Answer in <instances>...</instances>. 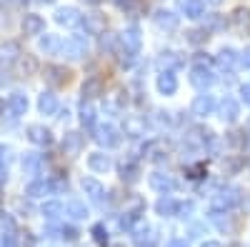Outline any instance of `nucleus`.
Instances as JSON below:
<instances>
[{
	"label": "nucleus",
	"mask_w": 250,
	"mask_h": 247,
	"mask_svg": "<svg viewBox=\"0 0 250 247\" xmlns=\"http://www.w3.org/2000/svg\"><path fill=\"white\" fill-rule=\"evenodd\" d=\"M10 148H5V145H0V182L5 180V175H8V157H10Z\"/></svg>",
	"instance_id": "41"
},
{
	"label": "nucleus",
	"mask_w": 250,
	"mask_h": 247,
	"mask_svg": "<svg viewBox=\"0 0 250 247\" xmlns=\"http://www.w3.org/2000/svg\"><path fill=\"white\" fill-rule=\"evenodd\" d=\"M118 3V8H123V10H133L135 8V0H115Z\"/></svg>",
	"instance_id": "46"
},
{
	"label": "nucleus",
	"mask_w": 250,
	"mask_h": 247,
	"mask_svg": "<svg viewBox=\"0 0 250 247\" xmlns=\"http://www.w3.org/2000/svg\"><path fill=\"white\" fill-rule=\"evenodd\" d=\"M140 45H143V35H140V28H138V25L125 28V30L118 35V55H120V63H123V65H128L130 60L138 55Z\"/></svg>",
	"instance_id": "1"
},
{
	"label": "nucleus",
	"mask_w": 250,
	"mask_h": 247,
	"mask_svg": "<svg viewBox=\"0 0 250 247\" xmlns=\"http://www.w3.org/2000/svg\"><path fill=\"white\" fill-rule=\"evenodd\" d=\"M43 77H45V82H50L53 88H65L68 82L73 80V73L65 65H45Z\"/></svg>",
	"instance_id": "4"
},
{
	"label": "nucleus",
	"mask_w": 250,
	"mask_h": 247,
	"mask_svg": "<svg viewBox=\"0 0 250 247\" xmlns=\"http://www.w3.org/2000/svg\"><path fill=\"white\" fill-rule=\"evenodd\" d=\"M238 60H240V65H245V68H250V48H245V50H243V55H240Z\"/></svg>",
	"instance_id": "47"
},
{
	"label": "nucleus",
	"mask_w": 250,
	"mask_h": 247,
	"mask_svg": "<svg viewBox=\"0 0 250 247\" xmlns=\"http://www.w3.org/2000/svg\"><path fill=\"white\" fill-rule=\"evenodd\" d=\"M203 247H223V245H220V242H205Z\"/></svg>",
	"instance_id": "50"
},
{
	"label": "nucleus",
	"mask_w": 250,
	"mask_h": 247,
	"mask_svg": "<svg viewBox=\"0 0 250 247\" xmlns=\"http://www.w3.org/2000/svg\"><path fill=\"white\" fill-rule=\"evenodd\" d=\"M5 3H8V0H0V5H5Z\"/></svg>",
	"instance_id": "55"
},
{
	"label": "nucleus",
	"mask_w": 250,
	"mask_h": 247,
	"mask_svg": "<svg viewBox=\"0 0 250 247\" xmlns=\"http://www.w3.org/2000/svg\"><path fill=\"white\" fill-rule=\"evenodd\" d=\"M230 28H233L235 35H240V38L250 35V8H238V10L230 15Z\"/></svg>",
	"instance_id": "8"
},
{
	"label": "nucleus",
	"mask_w": 250,
	"mask_h": 247,
	"mask_svg": "<svg viewBox=\"0 0 250 247\" xmlns=\"http://www.w3.org/2000/svg\"><path fill=\"white\" fill-rule=\"evenodd\" d=\"M28 140L33 145H40V148H50L53 145V133L45 128V125H28Z\"/></svg>",
	"instance_id": "11"
},
{
	"label": "nucleus",
	"mask_w": 250,
	"mask_h": 247,
	"mask_svg": "<svg viewBox=\"0 0 250 247\" xmlns=\"http://www.w3.org/2000/svg\"><path fill=\"white\" fill-rule=\"evenodd\" d=\"M240 97H243L245 105H250V82H245V85L240 88Z\"/></svg>",
	"instance_id": "45"
},
{
	"label": "nucleus",
	"mask_w": 250,
	"mask_h": 247,
	"mask_svg": "<svg viewBox=\"0 0 250 247\" xmlns=\"http://www.w3.org/2000/svg\"><path fill=\"white\" fill-rule=\"evenodd\" d=\"M0 82H3V77H0Z\"/></svg>",
	"instance_id": "58"
},
{
	"label": "nucleus",
	"mask_w": 250,
	"mask_h": 247,
	"mask_svg": "<svg viewBox=\"0 0 250 247\" xmlns=\"http://www.w3.org/2000/svg\"><path fill=\"white\" fill-rule=\"evenodd\" d=\"M215 82V73L208 68V63H198L193 70H190V85L198 88V90H205V88H210Z\"/></svg>",
	"instance_id": "6"
},
{
	"label": "nucleus",
	"mask_w": 250,
	"mask_h": 247,
	"mask_svg": "<svg viewBox=\"0 0 250 247\" xmlns=\"http://www.w3.org/2000/svg\"><path fill=\"white\" fill-rule=\"evenodd\" d=\"M60 53L65 55L68 60H80V57H85V53H88V40L83 38V35H73V38H68L65 43H62Z\"/></svg>",
	"instance_id": "5"
},
{
	"label": "nucleus",
	"mask_w": 250,
	"mask_h": 247,
	"mask_svg": "<svg viewBox=\"0 0 250 247\" xmlns=\"http://www.w3.org/2000/svg\"><path fill=\"white\" fill-rule=\"evenodd\" d=\"M205 40H208V30L205 28H195V30L188 33V43H193V45H200V43H205Z\"/></svg>",
	"instance_id": "42"
},
{
	"label": "nucleus",
	"mask_w": 250,
	"mask_h": 247,
	"mask_svg": "<svg viewBox=\"0 0 250 247\" xmlns=\"http://www.w3.org/2000/svg\"><path fill=\"white\" fill-rule=\"evenodd\" d=\"M55 23L65 25V28H78L83 23V15L75 8H58L55 10Z\"/></svg>",
	"instance_id": "14"
},
{
	"label": "nucleus",
	"mask_w": 250,
	"mask_h": 247,
	"mask_svg": "<svg viewBox=\"0 0 250 247\" xmlns=\"http://www.w3.org/2000/svg\"><path fill=\"white\" fill-rule=\"evenodd\" d=\"M213 110H215V97L213 95H198L195 100H193V115H198V117H208V115H213Z\"/></svg>",
	"instance_id": "18"
},
{
	"label": "nucleus",
	"mask_w": 250,
	"mask_h": 247,
	"mask_svg": "<svg viewBox=\"0 0 250 247\" xmlns=\"http://www.w3.org/2000/svg\"><path fill=\"white\" fill-rule=\"evenodd\" d=\"M150 188L165 197V195H170L175 190V180L170 175H165V172H153L150 175Z\"/></svg>",
	"instance_id": "15"
},
{
	"label": "nucleus",
	"mask_w": 250,
	"mask_h": 247,
	"mask_svg": "<svg viewBox=\"0 0 250 247\" xmlns=\"http://www.w3.org/2000/svg\"><path fill=\"white\" fill-rule=\"evenodd\" d=\"M120 180L128 182V185L130 182H138L140 180V168H138L135 162H130V160L128 162H120Z\"/></svg>",
	"instance_id": "32"
},
{
	"label": "nucleus",
	"mask_w": 250,
	"mask_h": 247,
	"mask_svg": "<svg viewBox=\"0 0 250 247\" xmlns=\"http://www.w3.org/2000/svg\"><path fill=\"white\" fill-rule=\"evenodd\" d=\"M233 247H240V245H233Z\"/></svg>",
	"instance_id": "57"
},
{
	"label": "nucleus",
	"mask_w": 250,
	"mask_h": 247,
	"mask_svg": "<svg viewBox=\"0 0 250 247\" xmlns=\"http://www.w3.org/2000/svg\"><path fill=\"white\" fill-rule=\"evenodd\" d=\"M18 55H20L18 43H5V45H0V63H13Z\"/></svg>",
	"instance_id": "35"
},
{
	"label": "nucleus",
	"mask_w": 250,
	"mask_h": 247,
	"mask_svg": "<svg viewBox=\"0 0 250 247\" xmlns=\"http://www.w3.org/2000/svg\"><path fill=\"white\" fill-rule=\"evenodd\" d=\"M18 245V228L10 215H0V247H15Z\"/></svg>",
	"instance_id": "7"
},
{
	"label": "nucleus",
	"mask_w": 250,
	"mask_h": 247,
	"mask_svg": "<svg viewBox=\"0 0 250 247\" xmlns=\"http://www.w3.org/2000/svg\"><path fill=\"white\" fill-rule=\"evenodd\" d=\"M100 90H103V85H100V80H98V77L85 80V85H83V102L95 100V97L100 95Z\"/></svg>",
	"instance_id": "34"
},
{
	"label": "nucleus",
	"mask_w": 250,
	"mask_h": 247,
	"mask_svg": "<svg viewBox=\"0 0 250 247\" xmlns=\"http://www.w3.org/2000/svg\"><path fill=\"white\" fill-rule=\"evenodd\" d=\"M45 30V20L40 15H25L23 18V33L25 35H40Z\"/></svg>",
	"instance_id": "23"
},
{
	"label": "nucleus",
	"mask_w": 250,
	"mask_h": 247,
	"mask_svg": "<svg viewBox=\"0 0 250 247\" xmlns=\"http://www.w3.org/2000/svg\"><path fill=\"white\" fill-rule=\"evenodd\" d=\"M38 48H40V53H45V55H55L62 48V40L58 35H43L40 43H38Z\"/></svg>",
	"instance_id": "28"
},
{
	"label": "nucleus",
	"mask_w": 250,
	"mask_h": 247,
	"mask_svg": "<svg viewBox=\"0 0 250 247\" xmlns=\"http://www.w3.org/2000/svg\"><path fill=\"white\" fill-rule=\"evenodd\" d=\"M143 130H145V120H138V117H128V120H125V133H128V135L138 137V135H143Z\"/></svg>",
	"instance_id": "39"
},
{
	"label": "nucleus",
	"mask_w": 250,
	"mask_h": 247,
	"mask_svg": "<svg viewBox=\"0 0 250 247\" xmlns=\"http://www.w3.org/2000/svg\"><path fill=\"white\" fill-rule=\"evenodd\" d=\"M208 3H215L218 5V3H223V0H208Z\"/></svg>",
	"instance_id": "54"
},
{
	"label": "nucleus",
	"mask_w": 250,
	"mask_h": 247,
	"mask_svg": "<svg viewBox=\"0 0 250 247\" xmlns=\"http://www.w3.org/2000/svg\"><path fill=\"white\" fill-rule=\"evenodd\" d=\"M153 23H155V28H158V30L175 33V30H178V25H180V18H178L175 13H170V10H158V13L153 15Z\"/></svg>",
	"instance_id": "9"
},
{
	"label": "nucleus",
	"mask_w": 250,
	"mask_h": 247,
	"mask_svg": "<svg viewBox=\"0 0 250 247\" xmlns=\"http://www.w3.org/2000/svg\"><path fill=\"white\" fill-rule=\"evenodd\" d=\"M195 210V205L193 202H178V217H190V212Z\"/></svg>",
	"instance_id": "44"
},
{
	"label": "nucleus",
	"mask_w": 250,
	"mask_h": 247,
	"mask_svg": "<svg viewBox=\"0 0 250 247\" xmlns=\"http://www.w3.org/2000/svg\"><path fill=\"white\" fill-rule=\"evenodd\" d=\"M3 110H5V102H3V100H0V115H3Z\"/></svg>",
	"instance_id": "52"
},
{
	"label": "nucleus",
	"mask_w": 250,
	"mask_h": 247,
	"mask_svg": "<svg viewBox=\"0 0 250 247\" xmlns=\"http://www.w3.org/2000/svg\"><path fill=\"white\" fill-rule=\"evenodd\" d=\"M23 170H25V175H35V172L40 170V155L28 152V155L23 157Z\"/></svg>",
	"instance_id": "37"
},
{
	"label": "nucleus",
	"mask_w": 250,
	"mask_h": 247,
	"mask_svg": "<svg viewBox=\"0 0 250 247\" xmlns=\"http://www.w3.org/2000/svg\"><path fill=\"white\" fill-rule=\"evenodd\" d=\"M168 247H188V242H185V240H178V237H175V240H170V242H168Z\"/></svg>",
	"instance_id": "49"
},
{
	"label": "nucleus",
	"mask_w": 250,
	"mask_h": 247,
	"mask_svg": "<svg viewBox=\"0 0 250 247\" xmlns=\"http://www.w3.org/2000/svg\"><path fill=\"white\" fill-rule=\"evenodd\" d=\"M110 157L108 155H103V152H93V155H88V168L90 170H95V172H108L110 170Z\"/></svg>",
	"instance_id": "29"
},
{
	"label": "nucleus",
	"mask_w": 250,
	"mask_h": 247,
	"mask_svg": "<svg viewBox=\"0 0 250 247\" xmlns=\"http://www.w3.org/2000/svg\"><path fill=\"white\" fill-rule=\"evenodd\" d=\"M180 10L185 13V18H203L205 15V0H180Z\"/></svg>",
	"instance_id": "20"
},
{
	"label": "nucleus",
	"mask_w": 250,
	"mask_h": 247,
	"mask_svg": "<svg viewBox=\"0 0 250 247\" xmlns=\"http://www.w3.org/2000/svg\"><path fill=\"white\" fill-rule=\"evenodd\" d=\"M78 235H80V232L73 228V225H62V228H60V237H62V240H68V242H75Z\"/></svg>",
	"instance_id": "43"
},
{
	"label": "nucleus",
	"mask_w": 250,
	"mask_h": 247,
	"mask_svg": "<svg viewBox=\"0 0 250 247\" xmlns=\"http://www.w3.org/2000/svg\"><path fill=\"white\" fill-rule=\"evenodd\" d=\"M85 3H90V5H98V3H103V0H85Z\"/></svg>",
	"instance_id": "51"
},
{
	"label": "nucleus",
	"mask_w": 250,
	"mask_h": 247,
	"mask_svg": "<svg viewBox=\"0 0 250 247\" xmlns=\"http://www.w3.org/2000/svg\"><path fill=\"white\" fill-rule=\"evenodd\" d=\"M80 125L85 130H95V108L90 102H83L80 105Z\"/></svg>",
	"instance_id": "33"
},
{
	"label": "nucleus",
	"mask_w": 250,
	"mask_h": 247,
	"mask_svg": "<svg viewBox=\"0 0 250 247\" xmlns=\"http://www.w3.org/2000/svg\"><path fill=\"white\" fill-rule=\"evenodd\" d=\"M113 247H123V245H113Z\"/></svg>",
	"instance_id": "56"
},
{
	"label": "nucleus",
	"mask_w": 250,
	"mask_h": 247,
	"mask_svg": "<svg viewBox=\"0 0 250 247\" xmlns=\"http://www.w3.org/2000/svg\"><path fill=\"white\" fill-rule=\"evenodd\" d=\"M40 212H43V217H45V220L55 222V220L62 215V205H60V202H45V205H43V210H40Z\"/></svg>",
	"instance_id": "36"
},
{
	"label": "nucleus",
	"mask_w": 250,
	"mask_h": 247,
	"mask_svg": "<svg viewBox=\"0 0 250 247\" xmlns=\"http://www.w3.org/2000/svg\"><path fill=\"white\" fill-rule=\"evenodd\" d=\"M53 190H55V188H53V180H35V182L28 185L25 195H28V197H45V195H50Z\"/></svg>",
	"instance_id": "21"
},
{
	"label": "nucleus",
	"mask_w": 250,
	"mask_h": 247,
	"mask_svg": "<svg viewBox=\"0 0 250 247\" xmlns=\"http://www.w3.org/2000/svg\"><path fill=\"white\" fill-rule=\"evenodd\" d=\"M62 212H65L70 220H85V217H88V208H85V202H80V200H70V202H65Z\"/></svg>",
	"instance_id": "27"
},
{
	"label": "nucleus",
	"mask_w": 250,
	"mask_h": 247,
	"mask_svg": "<svg viewBox=\"0 0 250 247\" xmlns=\"http://www.w3.org/2000/svg\"><path fill=\"white\" fill-rule=\"evenodd\" d=\"M180 65H183V55H178V53H163L158 57V68H163V73H173Z\"/></svg>",
	"instance_id": "25"
},
{
	"label": "nucleus",
	"mask_w": 250,
	"mask_h": 247,
	"mask_svg": "<svg viewBox=\"0 0 250 247\" xmlns=\"http://www.w3.org/2000/svg\"><path fill=\"white\" fill-rule=\"evenodd\" d=\"M93 240L100 247H108V230H105V225H103V222H98L95 228H93Z\"/></svg>",
	"instance_id": "40"
},
{
	"label": "nucleus",
	"mask_w": 250,
	"mask_h": 247,
	"mask_svg": "<svg viewBox=\"0 0 250 247\" xmlns=\"http://www.w3.org/2000/svg\"><path fill=\"white\" fill-rule=\"evenodd\" d=\"M228 23H225V18L218 15V13H210V15H205V30L210 33V30H223Z\"/></svg>",
	"instance_id": "38"
},
{
	"label": "nucleus",
	"mask_w": 250,
	"mask_h": 247,
	"mask_svg": "<svg viewBox=\"0 0 250 247\" xmlns=\"http://www.w3.org/2000/svg\"><path fill=\"white\" fill-rule=\"evenodd\" d=\"M155 212L160 215V217H173L175 212H178V202L173 200V197H160L158 202H155Z\"/></svg>",
	"instance_id": "31"
},
{
	"label": "nucleus",
	"mask_w": 250,
	"mask_h": 247,
	"mask_svg": "<svg viewBox=\"0 0 250 247\" xmlns=\"http://www.w3.org/2000/svg\"><path fill=\"white\" fill-rule=\"evenodd\" d=\"M218 115H220L223 122H235V120L240 117V105H238V100L223 97L220 105H218Z\"/></svg>",
	"instance_id": "12"
},
{
	"label": "nucleus",
	"mask_w": 250,
	"mask_h": 247,
	"mask_svg": "<svg viewBox=\"0 0 250 247\" xmlns=\"http://www.w3.org/2000/svg\"><path fill=\"white\" fill-rule=\"evenodd\" d=\"M38 3H48L50 5V3H55V0H38Z\"/></svg>",
	"instance_id": "53"
},
{
	"label": "nucleus",
	"mask_w": 250,
	"mask_h": 247,
	"mask_svg": "<svg viewBox=\"0 0 250 247\" xmlns=\"http://www.w3.org/2000/svg\"><path fill=\"white\" fill-rule=\"evenodd\" d=\"M240 200H243V195H240L238 188H225L218 195H213V210L230 212L233 208H238V205H240Z\"/></svg>",
	"instance_id": "2"
},
{
	"label": "nucleus",
	"mask_w": 250,
	"mask_h": 247,
	"mask_svg": "<svg viewBox=\"0 0 250 247\" xmlns=\"http://www.w3.org/2000/svg\"><path fill=\"white\" fill-rule=\"evenodd\" d=\"M83 145H85V137H83L80 133H68L65 137H62V152H65L68 157L80 155Z\"/></svg>",
	"instance_id": "16"
},
{
	"label": "nucleus",
	"mask_w": 250,
	"mask_h": 247,
	"mask_svg": "<svg viewBox=\"0 0 250 247\" xmlns=\"http://www.w3.org/2000/svg\"><path fill=\"white\" fill-rule=\"evenodd\" d=\"M215 63H218L223 70L230 73V70L235 68V63H238V53H235L233 48H223V50L215 55Z\"/></svg>",
	"instance_id": "24"
},
{
	"label": "nucleus",
	"mask_w": 250,
	"mask_h": 247,
	"mask_svg": "<svg viewBox=\"0 0 250 247\" xmlns=\"http://www.w3.org/2000/svg\"><path fill=\"white\" fill-rule=\"evenodd\" d=\"M158 90H160L163 95H173V93L178 90V77H175V73H160V75H158Z\"/></svg>",
	"instance_id": "26"
},
{
	"label": "nucleus",
	"mask_w": 250,
	"mask_h": 247,
	"mask_svg": "<svg viewBox=\"0 0 250 247\" xmlns=\"http://www.w3.org/2000/svg\"><path fill=\"white\" fill-rule=\"evenodd\" d=\"M38 110L43 115H55L58 113V97L53 93H43L38 97Z\"/></svg>",
	"instance_id": "30"
},
{
	"label": "nucleus",
	"mask_w": 250,
	"mask_h": 247,
	"mask_svg": "<svg viewBox=\"0 0 250 247\" xmlns=\"http://www.w3.org/2000/svg\"><path fill=\"white\" fill-rule=\"evenodd\" d=\"M93 140L100 148H115V145H120V130L115 125H110V122H103V125H95Z\"/></svg>",
	"instance_id": "3"
},
{
	"label": "nucleus",
	"mask_w": 250,
	"mask_h": 247,
	"mask_svg": "<svg viewBox=\"0 0 250 247\" xmlns=\"http://www.w3.org/2000/svg\"><path fill=\"white\" fill-rule=\"evenodd\" d=\"M83 28H85L88 35H103L105 28H108V20H105V15H100V13H90V15L83 18Z\"/></svg>",
	"instance_id": "13"
},
{
	"label": "nucleus",
	"mask_w": 250,
	"mask_h": 247,
	"mask_svg": "<svg viewBox=\"0 0 250 247\" xmlns=\"http://www.w3.org/2000/svg\"><path fill=\"white\" fill-rule=\"evenodd\" d=\"M8 110H10L13 117L25 115V110H28V97H25L23 93H13L10 100H8Z\"/></svg>",
	"instance_id": "22"
},
{
	"label": "nucleus",
	"mask_w": 250,
	"mask_h": 247,
	"mask_svg": "<svg viewBox=\"0 0 250 247\" xmlns=\"http://www.w3.org/2000/svg\"><path fill=\"white\" fill-rule=\"evenodd\" d=\"M103 48L113 50V48H115V38H113V35H105V38H103Z\"/></svg>",
	"instance_id": "48"
},
{
	"label": "nucleus",
	"mask_w": 250,
	"mask_h": 247,
	"mask_svg": "<svg viewBox=\"0 0 250 247\" xmlns=\"http://www.w3.org/2000/svg\"><path fill=\"white\" fill-rule=\"evenodd\" d=\"M80 188H83V192H85L93 202H103V195H105V190H103V185L95 180V177H83V182H80Z\"/></svg>",
	"instance_id": "19"
},
{
	"label": "nucleus",
	"mask_w": 250,
	"mask_h": 247,
	"mask_svg": "<svg viewBox=\"0 0 250 247\" xmlns=\"http://www.w3.org/2000/svg\"><path fill=\"white\" fill-rule=\"evenodd\" d=\"M158 242V230L150 225H140L135 230V247H155Z\"/></svg>",
	"instance_id": "17"
},
{
	"label": "nucleus",
	"mask_w": 250,
	"mask_h": 247,
	"mask_svg": "<svg viewBox=\"0 0 250 247\" xmlns=\"http://www.w3.org/2000/svg\"><path fill=\"white\" fill-rule=\"evenodd\" d=\"M143 210H145V202H143L140 197H135V202H133V210H125V212L120 215V220H118L120 230H133V225L140 220Z\"/></svg>",
	"instance_id": "10"
}]
</instances>
